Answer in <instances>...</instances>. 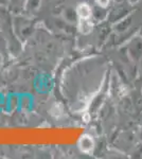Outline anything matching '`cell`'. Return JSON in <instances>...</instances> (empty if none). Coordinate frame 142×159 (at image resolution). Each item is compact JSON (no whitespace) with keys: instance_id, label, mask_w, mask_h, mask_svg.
<instances>
[{"instance_id":"6da1fadb","label":"cell","mask_w":142,"mask_h":159,"mask_svg":"<svg viewBox=\"0 0 142 159\" xmlns=\"http://www.w3.org/2000/svg\"><path fill=\"white\" fill-rule=\"evenodd\" d=\"M79 148L83 153H91L94 148V141L92 139L91 136L89 135H83L81 139L79 140Z\"/></svg>"},{"instance_id":"7a4b0ae2","label":"cell","mask_w":142,"mask_h":159,"mask_svg":"<svg viewBox=\"0 0 142 159\" xmlns=\"http://www.w3.org/2000/svg\"><path fill=\"white\" fill-rule=\"evenodd\" d=\"M79 31L82 34H89L92 31V22L90 18H80L79 20Z\"/></svg>"},{"instance_id":"3957f363","label":"cell","mask_w":142,"mask_h":159,"mask_svg":"<svg viewBox=\"0 0 142 159\" xmlns=\"http://www.w3.org/2000/svg\"><path fill=\"white\" fill-rule=\"evenodd\" d=\"M76 13L80 18H90L91 17V7L87 3H81L76 7Z\"/></svg>"},{"instance_id":"277c9868","label":"cell","mask_w":142,"mask_h":159,"mask_svg":"<svg viewBox=\"0 0 142 159\" xmlns=\"http://www.w3.org/2000/svg\"><path fill=\"white\" fill-rule=\"evenodd\" d=\"M110 0H95V2L98 3V6H100L101 7H106L109 4Z\"/></svg>"},{"instance_id":"5b68a950","label":"cell","mask_w":142,"mask_h":159,"mask_svg":"<svg viewBox=\"0 0 142 159\" xmlns=\"http://www.w3.org/2000/svg\"><path fill=\"white\" fill-rule=\"evenodd\" d=\"M83 121L84 122H86V123H88L90 121V116H89V114H85L84 116H83Z\"/></svg>"}]
</instances>
